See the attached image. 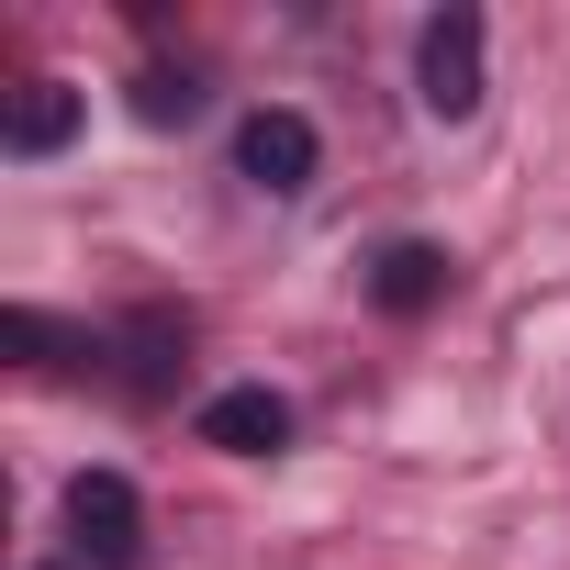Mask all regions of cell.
Here are the masks:
<instances>
[{"mask_svg":"<svg viewBox=\"0 0 570 570\" xmlns=\"http://www.w3.org/2000/svg\"><path fill=\"white\" fill-rule=\"evenodd\" d=\"M414 101L436 124H470L481 112V12H470V0L425 12V35H414Z\"/></svg>","mask_w":570,"mask_h":570,"instance_id":"obj_1","label":"cell"},{"mask_svg":"<svg viewBox=\"0 0 570 570\" xmlns=\"http://www.w3.org/2000/svg\"><path fill=\"white\" fill-rule=\"evenodd\" d=\"M68 548H79L90 570H135V559H146V503H135L124 470H79V481H68Z\"/></svg>","mask_w":570,"mask_h":570,"instance_id":"obj_2","label":"cell"},{"mask_svg":"<svg viewBox=\"0 0 570 570\" xmlns=\"http://www.w3.org/2000/svg\"><path fill=\"white\" fill-rule=\"evenodd\" d=\"M314 168H325V146H314V124H303L292 101H257V112L235 124V179H246V190L292 202V190H314Z\"/></svg>","mask_w":570,"mask_h":570,"instance_id":"obj_3","label":"cell"},{"mask_svg":"<svg viewBox=\"0 0 570 570\" xmlns=\"http://www.w3.org/2000/svg\"><path fill=\"white\" fill-rule=\"evenodd\" d=\"M202 448H235V459H279L292 448V403H279L268 381H235L202 403Z\"/></svg>","mask_w":570,"mask_h":570,"instance_id":"obj_4","label":"cell"},{"mask_svg":"<svg viewBox=\"0 0 570 570\" xmlns=\"http://www.w3.org/2000/svg\"><path fill=\"white\" fill-rule=\"evenodd\" d=\"M448 279H459V257H448V246L392 235V246L370 257V303H381V314H436V303H448Z\"/></svg>","mask_w":570,"mask_h":570,"instance_id":"obj_5","label":"cell"},{"mask_svg":"<svg viewBox=\"0 0 570 570\" xmlns=\"http://www.w3.org/2000/svg\"><path fill=\"white\" fill-rule=\"evenodd\" d=\"M79 112H90V101H79L68 79H23V90H12V124H0V146H12V157H57V146L79 135Z\"/></svg>","mask_w":570,"mask_h":570,"instance_id":"obj_6","label":"cell"},{"mask_svg":"<svg viewBox=\"0 0 570 570\" xmlns=\"http://www.w3.org/2000/svg\"><path fill=\"white\" fill-rule=\"evenodd\" d=\"M179 347H190V325H179L168 303H146V314L124 325V381H135V392H168V370H179Z\"/></svg>","mask_w":570,"mask_h":570,"instance_id":"obj_7","label":"cell"},{"mask_svg":"<svg viewBox=\"0 0 570 570\" xmlns=\"http://www.w3.org/2000/svg\"><path fill=\"white\" fill-rule=\"evenodd\" d=\"M190 112H202V79H190V68H146V79H135V124L168 135V124H190Z\"/></svg>","mask_w":570,"mask_h":570,"instance_id":"obj_8","label":"cell"}]
</instances>
